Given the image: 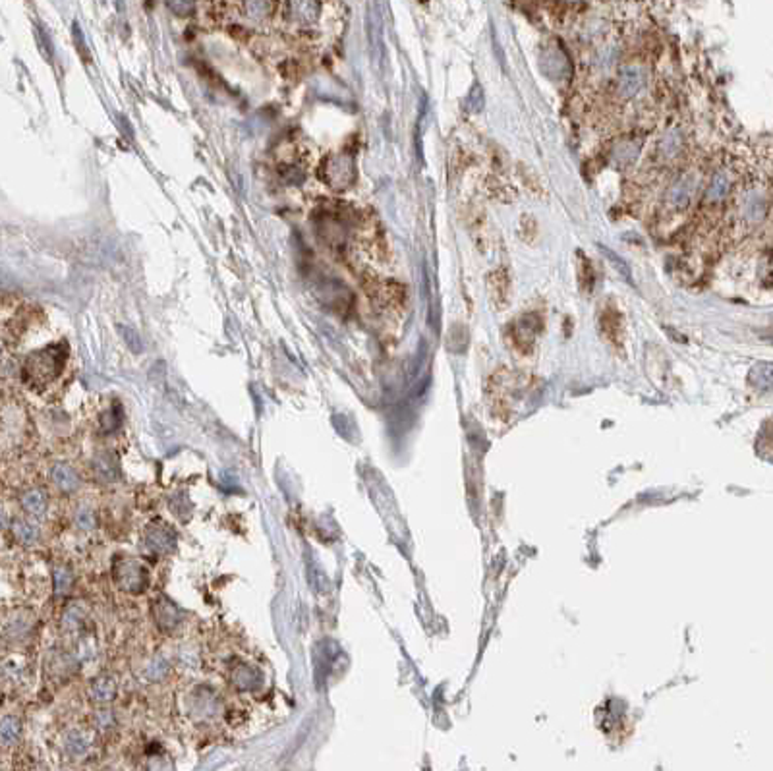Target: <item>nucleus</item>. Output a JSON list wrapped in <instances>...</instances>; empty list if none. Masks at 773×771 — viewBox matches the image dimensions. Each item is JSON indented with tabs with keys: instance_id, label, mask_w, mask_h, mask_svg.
Segmentation results:
<instances>
[{
	"instance_id": "39448f33",
	"label": "nucleus",
	"mask_w": 773,
	"mask_h": 771,
	"mask_svg": "<svg viewBox=\"0 0 773 771\" xmlns=\"http://www.w3.org/2000/svg\"><path fill=\"white\" fill-rule=\"evenodd\" d=\"M698 190V178L694 174H684L679 180H675L671 184L669 192H667V201H669V207L673 211H684L686 207L691 205L692 198L696 195Z\"/></svg>"
},
{
	"instance_id": "20e7f679",
	"label": "nucleus",
	"mask_w": 773,
	"mask_h": 771,
	"mask_svg": "<svg viewBox=\"0 0 773 771\" xmlns=\"http://www.w3.org/2000/svg\"><path fill=\"white\" fill-rule=\"evenodd\" d=\"M321 18V0H286L284 20L296 28H310Z\"/></svg>"
},
{
	"instance_id": "5701e85b",
	"label": "nucleus",
	"mask_w": 773,
	"mask_h": 771,
	"mask_svg": "<svg viewBox=\"0 0 773 771\" xmlns=\"http://www.w3.org/2000/svg\"><path fill=\"white\" fill-rule=\"evenodd\" d=\"M553 2L559 4V6H578V4H584L588 0H553Z\"/></svg>"
},
{
	"instance_id": "412c9836",
	"label": "nucleus",
	"mask_w": 773,
	"mask_h": 771,
	"mask_svg": "<svg viewBox=\"0 0 773 771\" xmlns=\"http://www.w3.org/2000/svg\"><path fill=\"white\" fill-rule=\"evenodd\" d=\"M66 748H68L72 754H77V756H80V754H83V752L90 748V740H87V738H83L82 733H77V735H74V738H68Z\"/></svg>"
},
{
	"instance_id": "9d476101",
	"label": "nucleus",
	"mask_w": 773,
	"mask_h": 771,
	"mask_svg": "<svg viewBox=\"0 0 773 771\" xmlns=\"http://www.w3.org/2000/svg\"><path fill=\"white\" fill-rule=\"evenodd\" d=\"M50 475H53V482L56 483V487L60 489L63 493H72V491H76L77 475L74 470L70 468L68 464H56Z\"/></svg>"
},
{
	"instance_id": "9b49d317",
	"label": "nucleus",
	"mask_w": 773,
	"mask_h": 771,
	"mask_svg": "<svg viewBox=\"0 0 773 771\" xmlns=\"http://www.w3.org/2000/svg\"><path fill=\"white\" fill-rule=\"evenodd\" d=\"M683 144H684L683 134H681L679 130H671L667 131L661 139H659L657 149H659V153H661L665 158H673L675 155H679L681 149H683Z\"/></svg>"
},
{
	"instance_id": "7ed1b4c3",
	"label": "nucleus",
	"mask_w": 773,
	"mask_h": 771,
	"mask_svg": "<svg viewBox=\"0 0 773 771\" xmlns=\"http://www.w3.org/2000/svg\"><path fill=\"white\" fill-rule=\"evenodd\" d=\"M648 70L638 64H627L619 72L617 80V97L621 101H632L648 87Z\"/></svg>"
},
{
	"instance_id": "dca6fc26",
	"label": "nucleus",
	"mask_w": 773,
	"mask_h": 771,
	"mask_svg": "<svg viewBox=\"0 0 773 771\" xmlns=\"http://www.w3.org/2000/svg\"><path fill=\"white\" fill-rule=\"evenodd\" d=\"M95 472L99 474V478H103V480H114V478H118V468H117V464L109 458V455H99L95 458Z\"/></svg>"
},
{
	"instance_id": "0eeeda50",
	"label": "nucleus",
	"mask_w": 773,
	"mask_h": 771,
	"mask_svg": "<svg viewBox=\"0 0 773 771\" xmlns=\"http://www.w3.org/2000/svg\"><path fill=\"white\" fill-rule=\"evenodd\" d=\"M729 188H731V176L727 171H719L710 180V186L704 193V201L706 203H719L727 195Z\"/></svg>"
},
{
	"instance_id": "ddd939ff",
	"label": "nucleus",
	"mask_w": 773,
	"mask_h": 771,
	"mask_svg": "<svg viewBox=\"0 0 773 771\" xmlns=\"http://www.w3.org/2000/svg\"><path fill=\"white\" fill-rule=\"evenodd\" d=\"M117 694V686L111 679H97L91 686V698L97 702H109Z\"/></svg>"
},
{
	"instance_id": "f03ea898",
	"label": "nucleus",
	"mask_w": 773,
	"mask_h": 771,
	"mask_svg": "<svg viewBox=\"0 0 773 771\" xmlns=\"http://www.w3.org/2000/svg\"><path fill=\"white\" fill-rule=\"evenodd\" d=\"M319 168H321V178H323L325 184L335 188V190H345L352 182V161L346 157V155H342V153L329 155L323 161V165H319Z\"/></svg>"
},
{
	"instance_id": "aec40b11",
	"label": "nucleus",
	"mask_w": 773,
	"mask_h": 771,
	"mask_svg": "<svg viewBox=\"0 0 773 771\" xmlns=\"http://www.w3.org/2000/svg\"><path fill=\"white\" fill-rule=\"evenodd\" d=\"M166 2H168V8L173 10L174 14L178 16L192 14L193 8H195V0H166Z\"/></svg>"
},
{
	"instance_id": "6e6552de",
	"label": "nucleus",
	"mask_w": 773,
	"mask_h": 771,
	"mask_svg": "<svg viewBox=\"0 0 773 771\" xmlns=\"http://www.w3.org/2000/svg\"><path fill=\"white\" fill-rule=\"evenodd\" d=\"M147 545L155 553H166V551L173 549L174 534L165 526H155L153 524L151 528L147 530Z\"/></svg>"
},
{
	"instance_id": "423d86ee",
	"label": "nucleus",
	"mask_w": 773,
	"mask_h": 771,
	"mask_svg": "<svg viewBox=\"0 0 773 771\" xmlns=\"http://www.w3.org/2000/svg\"><path fill=\"white\" fill-rule=\"evenodd\" d=\"M117 578L120 580V586L128 592H141L147 584V572L136 561H124L122 571L117 572Z\"/></svg>"
},
{
	"instance_id": "1a4fd4ad",
	"label": "nucleus",
	"mask_w": 773,
	"mask_h": 771,
	"mask_svg": "<svg viewBox=\"0 0 773 771\" xmlns=\"http://www.w3.org/2000/svg\"><path fill=\"white\" fill-rule=\"evenodd\" d=\"M275 10L273 0H244V14L252 21L269 20Z\"/></svg>"
},
{
	"instance_id": "b1692460",
	"label": "nucleus",
	"mask_w": 773,
	"mask_h": 771,
	"mask_svg": "<svg viewBox=\"0 0 773 771\" xmlns=\"http://www.w3.org/2000/svg\"><path fill=\"white\" fill-rule=\"evenodd\" d=\"M420 2H423V4H428V0H420Z\"/></svg>"
},
{
	"instance_id": "a211bd4d",
	"label": "nucleus",
	"mask_w": 773,
	"mask_h": 771,
	"mask_svg": "<svg viewBox=\"0 0 773 771\" xmlns=\"http://www.w3.org/2000/svg\"><path fill=\"white\" fill-rule=\"evenodd\" d=\"M754 381L760 383L764 389L773 387V364H760L754 370Z\"/></svg>"
},
{
	"instance_id": "2eb2a0df",
	"label": "nucleus",
	"mask_w": 773,
	"mask_h": 771,
	"mask_svg": "<svg viewBox=\"0 0 773 771\" xmlns=\"http://www.w3.org/2000/svg\"><path fill=\"white\" fill-rule=\"evenodd\" d=\"M600 252L605 255V259L611 263V267H613L615 271H617V273H619V275L625 279V281L632 283V273H630V267L627 265V262H622V257H619V255L615 254L613 249L605 248V246H600Z\"/></svg>"
},
{
	"instance_id": "f3484780",
	"label": "nucleus",
	"mask_w": 773,
	"mask_h": 771,
	"mask_svg": "<svg viewBox=\"0 0 773 771\" xmlns=\"http://www.w3.org/2000/svg\"><path fill=\"white\" fill-rule=\"evenodd\" d=\"M14 534L23 544H33V541H37V537H39V532H37L35 526H31L28 522H21V520H16L14 522Z\"/></svg>"
},
{
	"instance_id": "4be33fe9",
	"label": "nucleus",
	"mask_w": 773,
	"mask_h": 771,
	"mask_svg": "<svg viewBox=\"0 0 773 771\" xmlns=\"http://www.w3.org/2000/svg\"><path fill=\"white\" fill-rule=\"evenodd\" d=\"M76 522L82 530H91V528H95V517H93V512H91V510H80L76 517Z\"/></svg>"
},
{
	"instance_id": "4468645a",
	"label": "nucleus",
	"mask_w": 773,
	"mask_h": 771,
	"mask_svg": "<svg viewBox=\"0 0 773 771\" xmlns=\"http://www.w3.org/2000/svg\"><path fill=\"white\" fill-rule=\"evenodd\" d=\"M20 721L16 717H4L2 719V727H0V738H2V744L4 746H12V744L20 738Z\"/></svg>"
},
{
	"instance_id": "6ab92c4d",
	"label": "nucleus",
	"mask_w": 773,
	"mask_h": 771,
	"mask_svg": "<svg viewBox=\"0 0 773 771\" xmlns=\"http://www.w3.org/2000/svg\"><path fill=\"white\" fill-rule=\"evenodd\" d=\"M72 584H74V576H72V572L64 571V568L56 571L55 588H56V593H58V595H64V593H68L70 588H72Z\"/></svg>"
},
{
	"instance_id": "f257e3e1",
	"label": "nucleus",
	"mask_w": 773,
	"mask_h": 771,
	"mask_svg": "<svg viewBox=\"0 0 773 771\" xmlns=\"http://www.w3.org/2000/svg\"><path fill=\"white\" fill-rule=\"evenodd\" d=\"M68 360V346L50 343L26 356L21 364V381L33 389H45L60 377Z\"/></svg>"
},
{
	"instance_id": "f8f14e48",
	"label": "nucleus",
	"mask_w": 773,
	"mask_h": 771,
	"mask_svg": "<svg viewBox=\"0 0 773 771\" xmlns=\"http://www.w3.org/2000/svg\"><path fill=\"white\" fill-rule=\"evenodd\" d=\"M21 505L33 517H41V514H45V510H47V499H45L41 491H29V493H26V495L21 497Z\"/></svg>"
}]
</instances>
